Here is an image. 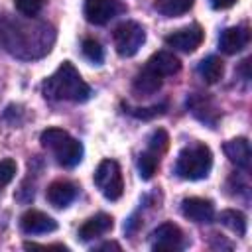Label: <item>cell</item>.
Returning a JSON list of instances; mask_svg holds the SVG:
<instances>
[{
	"mask_svg": "<svg viewBox=\"0 0 252 252\" xmlns=\"http://www.w3.org/2000/svg\"><path fill=\"white\" fill-rule=\"evenodd\" d=\"M43 94L51 100H73L85 102L91 96V87L81 79L79 71L71 61H63L53 75H49L43 85Z\"/></svg>",
	"mask_w": 252,
	"mask_h": 252,
	"instance_id": "6da1fadb",
	"label": "cell"
},
{
	"mask_svg": "<svg viewBox=\"0 0 252 252\" xmlns=\"http://www.w3.org/2000/svg\"><path fill=\"white\" fill-rule=\"evenodd\" d=\"M41 146L47 148L59 165L63 167H75L81 163L83 159V144L79 140H75L69 132L61 130V128H47L41 132L39 136Z\"/></svg>",
	"mask_w": 252,
	"mask_h": 252,
	"instance_id": "7a4b0ae2",
	"label": "cell"
},
{
	"mask_svg": "<svg viewBox=\"0 0 252 252\" xmlns=\"http://www.w3.org/2000/svg\"><path fill=\"white\" fill-rule=\"evenodd\" d=\"M213 167V154L205 144H193L179 152L175 161V173L181 179L197 181L205 179Z\"/></svg>",
	"mask_w": 252,
	"mask_h": 252,
	"instance_id": "3957f363",
	"label": "cell"
},
{
	"mask_svg": "<svg viewBox=\"0 0 252 252\" xmlns=\"http://www.w3.org/2000/svg\"><path fill=\"white\" fill-rule=\"evenodd\" d=\"M94 185L108 201H118L124 193V179L120 165L114 159H102L94 169Z\"/></svg>",
	"mask_w": 252,
	"mask_h": 252,
	"instance_id": "277c9868",
	"label": "cell"
},
{
	"mask_svg": "<svg viewBox=\"0 0 252 252\" xmlns=\"http://www.w3.org/2000/svg\"><path fill=\"white\" fill-rule=\"evenodd\" d=\"M146 41V32L138 22H124L114 30V47L120 57H132Z\"/></svg>",
	"mask_w": 252,
	"mask_h": 252,
	"instance_id": "5b68a950",
	"label": "cell"
},
{
	"mask_svg": "<svg viewBox=\"0 0 252 252\" xmlns=\"http://www.w3.org/2000/svg\"><path fill=\"white\" fill-rule=\"evenodd\" d=\"M122 10H124V6L118 0H85V6H83L87 22H91L94 26H102V24L110 22Z\"/></svg>",
	"mask_w": 252,
	"mask_h": 252,
	"instance_id": "8992f818",
	"label": "cell"
},
{
	"mask_svg": "<svg viewBox=\"0 0 252 252\" xmlns=\"http://www.w3.org/2000/svg\"><path fill=\"white\" fill-rule=\"evenodd\" d=\"M203 37H205V32L201 30V26L195 24V26H187V28L171 32L169 35H165V43L177 51L193 53L203 43Z\"/></svg>",
	"mask_w": 252,
	"mask_h": 252,
	"instance_id": "52a82bcc",
	"label": "cell"
},
{
	"mask_svg": "<svg viewBox=\"0 0 252 252\" xmlns=\"http://www.w3.org/2000/svg\"><path fill=\"white\" fill-rule=\"evenodd\" d=\"M185 246L183 232L173 222H163L152 232V248L154 250H181Z\"/></svg>",
	"mask_w": 252,
	"mask_h": 252,
	"instance_id": "ba28073f",
	"label": "cell"
},
{
	"mask_svg": "<svg viewBox=\"0 0 252 252\" xmlns=\"http://www.w3.org/2000/svg\"><path fill=\"white\" fill-rule=\"evenodd\" d=\"M181 213L185 219L193 220V222H211L215 219V207L209 199H203V197H189V199H183L181 203Z\"/></svg>",
	"mask_w": 252,
	"mask_h": 252,
	"instance_id": "9c48e42d",
	"label": "cell"
},
{
	"mask_svg": "<svg viewBox=\"0 0 252 252\" xmlns=\"http://www.w3.org/2000/svg\"><path fill=\"white\" fill-rule=\"evenodd\" d=\"M20 228L26 234H45V232H53L57 228V222L49 215L30 209L20 217Z\"/></svg>",
	"mask_w": 252,
	"mask_h": 252,
	"instance_id": "30bf717a",
	"label": "cell"
},
{
	"mask_svg": "<svg viewBox=\"0 0 252 252\" xmlns=\"http://www.w3.org/2000/svg\"><path fill=\"white\" fill-rule=\"evenodd\" d=\"M250 41V32L244 26H234V28H226L220 37H219V47L220 51H224L226 55H234L238 51H242Z\"/></svg>",
	"mask_w": 252,
	"mask_h": 252,
	"instance_id": "8fae6325",
	"label": "cell"
},
{
	"mask_svg": "<svg viewBox=\"0 0 252 252\" xmlns=\"http://www.w3.org/2000/svg\"><path fill=\"white\" fill-rule=\"evenodd\" d=\"M112 226H114L112 217L106 215V213H98V215L91 217L89 220H85V222L81 224V228H79V238H81L83 242L93 240V238H98V236L110 232Z\"/></svg>",
	"mask_w": 252,
	"mask_h": 252,
	"instance_id": "7c38bea8",
	"label": "cell"
},
{
	"mask_svg": "<svg viewBox=\"0 0 252 252\" xmlns=\"http://www.w3.org/2000/svg\"><path fill=\"white\" fill-rule=\"evenodd\" d=\"M146 67H148L150 71L158 73L159 77H169V75L179 73L181 61H179L173 53H169V51H158V53H154V55L148 59Z\"/></svg>",
	"mask_w": 252,
	"mask_h": 252,
	"instance_id": "4fadbf2b",
	"label": "cell"
},
{
	"mask_svg": "<svg viewBox=\"0 0 252 252\" xmlns=\"http://www.w3.org/2000/svg\"><path fill=\"white\" fill-rule=\"evenodd\" d=\"M45 195H47V201H49L53 207L63 209V207H67V205L77 197V187H75L71 181L59 179V181H53V183L47 187Z\"/></svg>",
	"mask_w": 252,
	"mask_h": 252,
	"instance_id": "5bb4252c",
	"label": "cell"
},
{
	"mask_svg": "<svg viewBox=\"0 0 252 252\" xmlns=\"http://www.w3.org/2000/svg\"><path fill=\"white\" fill-rule=\"evenodd\" d=\"M222 150H224L226 158H228L232 163H236V167H242V169H248V167H250L252 152H250V144H248L246 138L228 140Z\"/></svg>",
	"mask_w": 252,
	"mask_h": 252,
	"instance_id": "9a60e30c",
	"label": "cell"
},
{
	"mask_svg": "<svg viewBox=\"0 0 252 252\" xmlns=\"http://www.w3.org/2000/svg\"><path fill=\"white\" fill-rule=\"evenodd\" d=\"M161 87V77L154 71H150L148 67H144L136 77H134V83H132V91L140 96H150L154 94L156 91H159Z\"/></svg>",
	"mask_w": 252,
	"mask_h": 252,
	"instance_id": "2e32d148",
	"label": "cell"
},
{
	"mask_svg": "<svg viewBox=\"0 0 252 252\" xmlns=\"http://www.w3.org/2000/svg\"><path fill=\"white\" fill-rule=\"evenodd\" d=\"M197 71H199V75H201V79H203L205 83L215 85L217 81H220V77H222V73H224V65H222V61H220L219 57L211 55V57H207V59H203V61L199 63Z\"/></svg>",
	"mask_w": 252,
	"mask_h": 252,
	"instance_id": "e0dca14e",
	"label": "cell"
},
{
	"mask_svg": "<svg viewBox=\"0 0 252 252\" xmlns=\"http://www.w3.org/2000/svg\"><path fill=\"white\" fill-rule=\"evenodd\" d=\"M195 0H156L154 8L165 16V18H175V16H183L193 8Z\"/></svg>",
	"mask_w": 252,
	"mask_h": 252,
	"instance_id": "ac0fdd59",
	"label": "cell"
},
{
	"mask_svg": "<svg viewBox=\"0 0 252 252\" xmlns=\"http://www.w3.org/2000/svg\"><path fill=\"white\" fill-rule=\"evenodd\" d=\"M219 220L220 224H224L226 228H230L232 232H236L238 236H244L246 234V217L236 211V209H226L219 215Z\"/></svg>",
	"mask_w": 252,
	"mask_h": 252,
	"instance_id": "d6986e66",
	"label": "cell"
},
{
	"mask_svg": "<svg viewBox=\"0 0 252 252\" xmlns=\"http://www.w3.org/2000/svg\"><path fill=\"white\" fill-rule=\"evenodd\" d=\"M158 165H159V156L152 154L150 150L138 156V171H140L142 179H152L156 169H158Z\"/></svg>",
	"mask_w": 252,
	"mask_h": 252,
	"instance_id": "ffe728a7",
	"label": "cell"
},
{
	"mask_svg": "<svg viewBox=\"0 0 252 252\" xmlns=\"http://www.w3.org/2000/svg\"><path fill=\"white\" fill-rule=\"evenodd\" d=\"M167 146H169V136H167V132L161 130V128L154 130L152 136H150V140H148V150H150L152 154H156V156H161V154L167 150Z\"/></svg>",
	"mask_w": 252,
	"mask_h": 252,
	"instance_id": "44dd1931",
	"label": "cell"
},
{
	"mask_svg": "<svg viewBox=\"0 0 252 252\" xmlns=\"http://www.w3.org/2000/svg\"><path fill=\"white\" fill-rule=\"evenodd\" d=\"M83 55L93 61V63H100L104 59V51H102V45L96 41V39H85L83 41Z\"/></svg>",
	"mask_w": 252,
	"mask_h": 252,
	"instance_id": "7402d4cb",
	"label": "cell"
},
{
	"mask_svg": "<svg viewBox=\"0 0 252 252\" xmlns=\"http://www.w3.org/2000/svg\"><path fill=\"white\" fill-rule=\"evenodd\" d=\"M14 6H16V10H18L22 16L33 18V16H37V14L41 12L43 0H14Z\"/></svg>",
	"mask_w": 252,
	"mask_h": 252,
	"instance_id": "603a6c76",
	"label": "cell"
},
{
	"mask_svg": "<svg viewBox=\"0 0 252 252\" xmlns=\"http://www.w3.org/2000/svg\"><path fill=\"white\" fill-rule=\"evenodd\" d=\"M16 169H18V165H16V161L14 159H0V187H4V185H8L14 177H16Z\"/></svg>",
	"mask_w": 252,
	"mask_h": 252,
	"instance_id": "cb8c5ba5",
	"label": "cell"
},
{
	"mask_svg": "<svg viewBox=\"0 0 252 252\" xmlns=\"http://www.w3.org/2000/svg\"><path fill=\"white\" fill-rule=\"evenodd\" d=\"M165 110V104H156V106H150V108H132L130 114H134L136 118H142V120H150V118H156L159 114H163Z\"/></svg>",
	"mask_w": 252,
	"mask_h": 252,
	"instance_id": "d4e9b609",
	"label": "cell"
},
{
	"mask_svg": "<svg viewBox=\"0 0 252 252\" xmlns=\"http://www.w3.org/2000/svg\"><path fill=\"white\" fill-rule=\"evenodd\" d=\"M24 246H26L28 250H37V248H39V250H45V248H47V250H49V248H55V250H67V246H63V244H35V242H26Z\"/></svg>",
	"mask_w": 252,
	"mask_h": 252,
	"instance_id": "484cf974",
	"label": "cell"
},
{
	"mask_svg": "<svg viewBox=\"0 0 252 252\" xmlns=\"http://www.w3.org/2000/svg\"><path fill=\"white\" fill-rule=\"evenodd\" d=\"M238 0H211V6L215 8V10H226V8H230V6H234Z\"/></svg>",
	"mask_w": 252,
	"mask_h": 252,
	"instance_id": "4316f807",
	"label": "cell"
},
{
	"mask_svg": "<svg viewBox=\"0 0 252 252\" xmlns=\"http://www.w3.org/2000/svg\"><path fill=\"white\" fill-rule=\"evenodd\" d=\"M110 248L120 250V244H116V242H104V244H102V246H98L96 250H110Z\"/></svg>",
	"mask_w": 252,
	"mask_h": 252,
	"instance_id": "83f0119b",
	"label": "cell"
}]
</instances>
